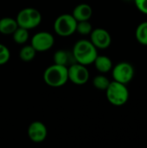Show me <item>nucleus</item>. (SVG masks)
<instances>
[{
  "label": "nucleus",
  "mask_w": 147,
  "mask_h": 148,
  "mask_svg": "<svg viewBox=\"0 0 147 148\" xmlns=\"http://www.w3.org/2000/svg\"><path fill=\"white\" fill-rule=\"evenodd\" d=\"M72 52L76 62L85 66L94 63L98 56L97 49L91 41L84 39L75 42Z\"/></svg>",
  "instance_id": "1"
},
{
  "label": "nucleus",
  "mask_w": 147,
  "mask_h": 148,
  "mask_svg": "<svg viewBox=\"0 0 147 148\" xmlns=\"http://www.w3.org/2000/svg\"><path fill=\"white\" fill-rule=\"evenodd\" d=\"M43 80L51 88H61L68 81V68L54 63L45 69Z\"/></svg>",
  "instance_id": "2"
},
{
  "label": "nucleus",
  "mask_w": 147,
  "mask_h": 148,
  "mask_svg": "<svg viewBox=\"0 0 147 148\" xmlns=\"http://www.w3.org/2000/svg\"><path fill=\"white\" fill-rule=\"evenodd\" d=\"M105 91L107 101L113 106H123L129 100V90L126 84L113 81Z\"/></svg>",
  "instance_id": "3"
},
{
  "label": "nucleus",
  "mask_w": 147,
  "mask_h": 148,
  "mask_svg": "<svg viewBox=\"0 0 147 148\" xmlns=\"http://www.w3.org/2000/svg\"><path fill=\"white\" fill-rule=\"evenodd\" d=\"M16 20L17 22V24L19 27L27 29H32L36 28L42 22V15L38 10L32 7H28L21 10L16 17Z\"/></svg>",
  "instance_id": "4"
},
{
  "label": "nucleus",
  "mask_w": 147,
  "mask_h": 148,
  "mask_svg": "<svg viewBox=\"0 0 147 148\" xmlns=\"http://www.w3.org/2000/svg\"><path fill=\"white\" fill-rule=\"evenodd\" d=\"M77 21L72 14H62L56 17L54 23L55 32L62 37L69 36L76 32Z\"/></svg>",
  "instance_id": "5"
},
{
  "label": "nucleus",
  "mask_w": 147,
  "mask_h": 148,
  "mask_svg": "<svg viewBox=\"0 0 147 148\" xmlns=\"http://www.w3.org/2000/svg\"><path fill=\"white\" fill-rule=\"evenodd\" d=\"M134 74L135 71L133 66L127 62H119L112 69L113 81L126 85L132 82L134 77Z\"/></svg>",
  "instance_id": "6"
},
{
  "label": "nucleus",
  "mask_w": 147,
  "mask_h": 148,
  "mask_svg": "<svg viewBox=\"0 0 147 148\" xmlns=\"http://www.w3.org/2000/svg\"><path fill=\"white\" fill-rule=\"evenodd\" d=\"M55 43L53 35L47 31L37 32L33 36L30 41L31 46L36 52H45L50 49Z\"/></svg>",
  "instance_id": "7"
},
{
  "label": "nucleus",
  "mask_w": 147,
  "mask_h": 148,
  "mask_svg": "<svg viewBox=\"0 0 147 148\" xmlns=\"http://www.w3.org/2000/svg\"><path fill=\"white\" fill-rule=\"evenodd\" d=\"M68 80L74 84L83 85L89 80V72L85 65L80 63H74L68 68Z\"/></svg>",
  "instance_id": "8"
},
{
  "label": "nucleus",
  "mask_w": 147,
  "mask_h": 148,
  "mask_svg": "<svg viewBox=\"0 0 147 148\" xmlns=\"http://www.w3.org/2000/svg\"><path fill=\"white\" fill-rule=\"evenodd\" d=\"M90 41L97 49H106L111 45L112 37L107 29L97 28L90 33Z\"/></svg>",
  "instance_id": "9"
},
{
  "label": "nucleus",
  "mask_w": 147,
  "mask_h": 148,
  "mask_svg": "<svg viewBox=\"0 0 147 148\" xmlns=\"http://www.w3.org/2000/svg\"><path fill=\"white\" fill-rule=\"evenodd\" d=\"M47 127L41 121H33L28 127V136L29 140L34 143L43 142L47 138Z\"/></svg>",
  "instance_id": "10"
},
{
  "label": "nucleus",
  "mask_w": 147,
  "mask_h": 148,
  "mask_svg": "<svg viewBox=\"0 0 147 148\" xmlns=\"http://www.w3.org/2000/svg\"><path fill=\"white\" fill-rule=\"evenodd\" d=\"M54 62L58 65H62L64 67L68 68L70 65L76 62L73 52L65 50V49H59L54 54Z\"/></svg>",
  "instance_id": "11"
},
{
  "label": "nucleus",
  "mask_w": 147,
  "mask_h": 148,
  "mask_svg": "<svg viewBox=\"0 0 147 148\" xmlns=\"http://www.w3.org/2000/svg\"><path fill=\"white\" fill-rule=\"evenodd\" d=\"M73 16L77 22L80 21H87L92 17L93 15V9L88 3H80L73 10L72 13Z\"/></svg>",
  "instance_id": "12"
},
{
  "label": "nucleus",
  "mask_w": 147,
  "mask_h": 148,
  "mask_svg": "<svg viewBox=\"0 0 147 148\" xmlns=\"http://www.w3.org/2000/svg\"><path fill=\"white\" fill-rule=\"evenodd\" d=\"M95 69L101 74H107L110 72L113 69V62L107 56H97L94 62Z\"/></svg>",
  "instance_id": "13"
},
{
  "label": "nucleus",
  "mask_w": 147,
  "mask_h": 148,
  "mask_svg": "<svg viewBox=\"0 0 147 148\" xmlns=\"http://www.w3.org/2000/svg\"><path fill=\"white\" fill-rule=\"evenodd\" d=\"M17 27L16 20L12 17L5 16L0 19V33L3 35H12Z\"/></svg>",
  "instance_id": "14"
},
{
  "label": "nucleus",
  "mask_w": 147,
  "mask_h": 148,
  "mask_svg": "<svg viewBox=\"0 0 147 148\" xmlns=\"http://www.w3.org/2000/svg\"><path fill=\"white\" fill-rule=\"evenodd\" d=\"M135 37L139 43L147 46V21L139 23L135 31Z\"/></svg>",
  "instance_id": "15"
},
{
  "label": "nucleus",
  "mask_w": 147,
  "mask_h": 148,
  "mask_svg": "<svg viewBox=\"0 0 147 148\" xmlns=\"http://www.w3.org/2000/svg\"><path fill=\"white\" fill-rule=\"evenodd\" d=\"M12 37L14 42L17 44H24L28 42L29 37V29L18 26L17 29L12 34Z\"/></svg>",
  "instance_id": "16"
},
{
  "label": "nucleus",
  "mask_w": 147,
  "mask_h": 148,
  "mask_svg": "<svg viewBox=\"0 0 147 148\" xmlns=\"http://www.w3.org/2000/svg\"><path fill=\"white\" fill-rule=\"evenodd\" d=\"M36 55V51L31 46V44L23 46L19 51V57L23 62H30L34 60Z\"/></svg>",
  "instance_id": "17"
},
{
  "label": "nucleus",
  "mask_w": 147,
  "mask_h": 148,
  "mask_svg": "<svg viewBox=\"0 0 147 148\" xmlns=\"http://www.w3.org/2000/svg\"><path fill=\"white\" fill-rule=\"evenodd\" d=\"M110 81L108 80V78L105 75H96L94 79H93V85L95 88L99 89V90H106L108 87V85L110 84Z\"/></svg>",
  "instance_id": "18"
},
{
  "label": "nucleus",
  "mask_w": 147,
  "mask_h": 148,
  "mask_svg": "<svg viewBox=\"0 0 147 148\" xmlns=\"http://www.w3.org/2000/svg\"><path fill=\"white\" fill-rule=\"evenodd\" d=\"M92 30H93V27H92V24L90 23L89 20L77 22L76 31L80 35H82V36L90 35V33L92 32Z\"/></svg>",
  "instance_id": "19"
},
{
  "label": "nucleus",
  "mask_w": 147,
  "mask_h": 148,
  "mask_svg": "<svg viewBox=\"0 0 147 148\" xmlns=\"http://www.w3.org/2000/svg\"><path fill=\"white\" fill-rule=\"evenodd\" d=\"M10 58V52L9 49L3 43H0V66L7 63Z\"/></svg>",
  "instance_id": "20"
},
{
  "label": "nucleus",
  "mask_w": 147,
  "mask_h": 148,
  "mask_svg": "<svg viewBox=\"0 0 147 148\" xmlns=\"http://www.w3.org/2000/svg\"><path fill=\"white\" fill-rule=\"evenodd\" d=\"M137 9L143 14L147 15V0H133Z\"/></svg>",
  "instance_id": "21"
},
{
  "label": "nucleus",
  "mask_w": 147,
  "mask_h": 148,
  "mask_svg": "<svg viewBox=\"0 0 147 148\" xmlns=\"http://www.w3.org/2000/svg\"><path fill=\"white\" fill-rule=\"evenodd\" d=\"M125 1H131V0H125Z\"/></svg>",
  "instance_id": "22"
}]
</instances>
